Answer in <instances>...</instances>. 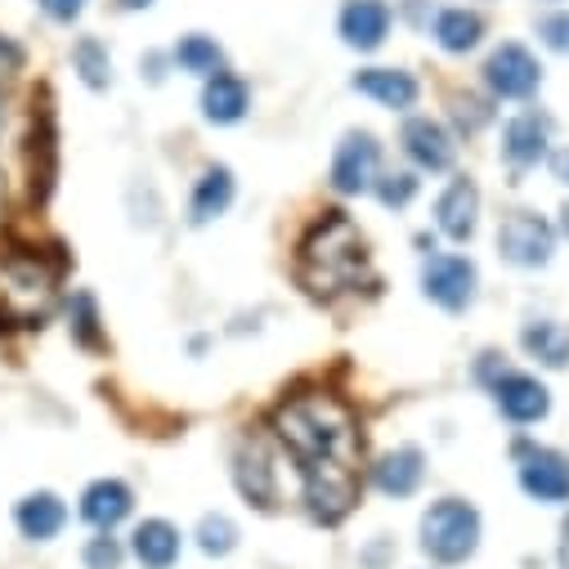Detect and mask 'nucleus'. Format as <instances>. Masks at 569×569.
<instances>
[{"label": "nucleus", "instance_id": "nucleus-1", "mask_svg": "<svg viewBox=\"0 0 569 569\" xmlns=\"http://www.w3.org/2000/svg\"><path fill=\"white\" fill-rule=\"evenodd\" d=\"M273 431L301 467L306 507L315 520L337 525L359 502V421L337 395H297L278 408Z\"/></svg>", "mask_w": 569, "mask_h": 569}, {"label": "nucleus", "instance_id": "nucleus-2", "mask_svg": "<svg viewBox=\"0 0 569 569\" xmlns=\"http://www.w3.org/2000/svg\"><path fill=\"white\" fill-rule=\"evenodd\" d=\"M368 278V242L346 216H323L301 242V282L315 297L350 292Z\"/></svg>", "mask_w": 569, "mask_h": 569}, {"label": "nucleus", "instance_id": "nucleus-3", "mask_svg": "<svg viewBox=\"0 0 569 569\" xmlns=\"http://www.w3.org/2000/svg\"><path fill=\"white\" fill-rule=\"evenodd\" d=\"M480 511L467 498H436L421 511V551L436 565H467L480 551Z\"/></svg>", "mask_w": 569, "mask_h": 569}, {"label": "nucleus", "instance_id": "nucleus-4", "mask_svg": "<svg viewBox=\"0 0 569 569\" xmlns=\"http://www.w3.org/2000/svg\"><path fill=\"white\" fill-rule=\"evenodd\" d=\"M54 297V273L41 256H6L0 260V319L37 323L46 319Z\"/></svg>", "mask_w": 569, "mask_h": 569}, {"label": "nucleus", "instance_id": "nucleus-5", "mask_svg": "<svg viewBox=\"0 0 569 569\" xmlns=\"http://www.w3.org/2000/svg\"><path fill=\"white\" fill-rule=\"evenodd\" d=\"M421 292L445 315H462V310L476 306L480 269H476V260H467L458 251H431L421 260Z\"/></svg>", "mask_w": 569, "mask_h": 569}, {"label": "nucleus", "instance_id": "nucleus-6", "mask_svg": "<svg viewBox=\"0 0 569 569\" xmlns=\"http://www.w3.org/2000/svg\"><path fill=\"white\" fill-rule=\"evenodd\" d=\"M377 176H381V144H377V134L372 130H346L337 153H332L328 184L341 198H359V193H372Z\"/></svg>", "mask_w": 569, "mask_h": 569}, {"label": "nucleus", "instance_id": "nucleus-7", "mask_svg": "<svg viewBox=\"0 0 569 569\" xmlns=\"http://www.w3.org/2000/svg\"><path fill=\"white\" fill-rule=\"evenodd\" d=\"M480 77H485V86H489L493 99L525 103V99H533L538 86H542V63H538L520 41H502V46L485 59Z\"/></svg>", "mask_w": 569, "mask_h": 569}, {"label": "nucleus", "instance_id": "nucleus-8", "mask_svg": "<svg viewBox=\"0 0 569 569\" xmlns=\"http://www.w3.org/2000/svg\"><path fill=\"white\" fill-rule=\"evenodd\" d=\"M399 149L417 171L445 176L458 162V134L440 117H408L399 130Z\"/></svg>", "mask_w": 569, "mask_h": 569}, {"label": "nucleus", "instance_id": "nucleus-9", "mask_svg": "<svg viewBox=\"0 0 569 569\" xmlns=\"http://www.w3.org/2000/svg\"><path fill=\"white\" fill-rule=\"evenodd\" d=\"M556 251V229L533 211H511L498 224V256L516 269H542Z\"/></svg>", "mask_w": 569, "mask_h": 569}, {"label": "nucleus", "instance_id": "nucleus-10", "mask_svg": "<svg viewBox=\"0 0 569 569\" xmlns=\"http://www.w3.org/2000/svg\"><path fill=\"white\" fill-rule=\"evenodd\" d=\"M516 476L533 502H547V507L569 502V458L565 453L538 449V445H516Z\"/></svg>", "mask_w": 569, "mask_h": 569}, {"label": "nucleus", "instance_id": "nucleus-11", "mask_svg": "<svg viewBox=\"0 0 569 569\" xmlns=\"http://www.w3.org/2000/svg\"><path fill=\"white\" fill-rule=\"evenodd\" d=\"M390 28H395L390 0H346L341 14H337L341 41L350 50H359V54H377L390 41Z\"/></svg>", "mask_w": 569, "mask_h": 569}, {"label": "nucleus", "instance_id": "nucleus-12", "mask_svg": "<svg viewBox=\"0 0 569 569\" xmlns=\"http://www.w3.org/2000/svg\"><path fill=\"white\" fill-rule=\"evenodd\" d=\"M551 158V121L542 112H516L502 126V162L516 171H533Z\"/></svg>", "mask_w": 569, "mask_h": 569}, {"label": "nucleus", "instance_id": "nucleus-13", "mask_svg": "<svg viewBox=\"0 0 569 569\" xmlns=\"http://www.w3.org/2000/svg\"><path fill=\"white\" fill-rule=\"evenodd\" d=\"M493 403L511 426H533L551 412V395L533 372H502L493 381Z\"/></svg>", "mask_w": 569, "mask_h": 569}, {"label": "nucleus", "instance_id": "nucleus-14", "mask_svg": "<svg viewBox=\"0 0 569 569\" xmlns=\"http://www.w3.org/2000/svg\"><path fill=\"white\" fill-rule=\"evenodd\" d=\"M436 229L449 242H471L476 238V229H480V189H476V180H467V176L449 180V189L436 198Z\"/></svg>", "mask_w": 569, "mask_h": 569}, {"label": "nucleus", "instance_id": "nucleus-15", "mask_svg": "<svg viewBox=\"0 0 569 569\" xmlns=\"http://www.w3.org/2000/svg\"><path fill=\"white\" fill-rule=\"evenodd\" d=\"M350 86H355L363 99H372V103H381V108H390V112H408V108H417V99H421L417 77L403 72V68H359Z\"/></svg>", "mask_w": 569, "mask_h": 569}, {"label": "nucleus", "instance_id": "nucleus-16", "mask_svg": "<svg viewBox=\"0 0 569 569\" xmlns=\"http://www.w3.org/2000/svg\"><path fill=\"white\" fill-rule=\"evenodd\" d=\"M130 511H134V493L117 476H103V480L86 485V493H81V520L103 533H112L121 520H130Z\"/></svg>", "mask_w": 569, "mask_h": 569}, {"label": "nucleus", "instance_id": "nucleus-17", "mask_svg": "<svg viewBox=\"0 0 569 569\" xmlns=\"http://www.w3.org/2000/svg\"><path fill=\"white\" fill-rule=\"evenodd\" d=\"M247 108H251V90H247V81L238 72L220 68V72H211L202 81V117L211 126H238L247 117Z\"/></svg>", "mask_w": 569, "mask_h": 569}, {"label": "nucleus", "instance_id": "nucleus-18", "mask_svg": "<svg viewBox=\"0 0 569 569\" xmlns=\"http://www.w3.org/2000/svg\"><path fill=\"white\" fill-rule=\"evenodd\" d=\"M426 480V453L417 445H399L390 453L377 458L372 467V485L386 493V498H412Z\"/></svg>", "mask_w": 569, "mask_h": 569}, {"label": "nucleus", "instance_id": "nucleus-19", "mask_svg": "<svg viewBox=\"0 0 569 569\" xmlns=\"http://www.w3.org/2000/svg\"><path fill=\"white\" fill-rule=\"evenodd\" d=\"M180 551H184V538H180V529H176L171 520H162V516L139 520L134 533H130V556L144 565V569H176Z\"/></svg>", "mask_w": 569, "mask_h": 569}, {"label": "nucleus", "instance_id": "nucleus-20", "mask_svg": "<svg viewBox=\"0 0 569 569\" xmlns=\"http://www.w3.org/2000/svg\"><path fill=\"white\" fill-rule=\"evenodd\" d=\"M431 41L445 54H471L485 41V14L480 10H467V6H445L431 19Z\"/></svg>", "mask_w": 569, "mask_h": 569}, {"label": "nucleus", "instance_id": "nucleus-21", "mask_svg": "<svg viewBox=\"0 0 569 569\" xmlns=\"http://www.w3.org/2000/svg\"><path fill=\"white\" fill-rule=\"evenodd\" d=\"M233 480L242 489V498H251L256 507H269L273 493H278V471H273V458L264 449V440H247L233 458Z\"/></svg>", "mask_w": 569, "mask_h": 569}, {"label": "nucleus", "instance_id": "nucleus-22", "mask_svg": "<svg viewBox=\"0 0 569 569\" xmlns=\"http://www.w3.org/2000/svg\"><path fill=\"white\" fill-rule=\"evenodd\" d=\"M14 525H19V533L32 538V542H50V538H59L63 525H68V502H63L54 489H37V493H28V498L14 507Z\"/></svg>", "mask_w": 569, "mask_h": 569}, {"label": "nucleus", "instance_id": "nucleus-23", "mask_svg": "<svg viewBox=\"0 0 569 569\" xmlns=\"http://www.w3.org/2000/svg\"><path fill=\"white\" fill-rule=\"evenodd\" d=\"M233 193H238V180L229 167H207L189 193V224H211L220 220L229 207H233Z\"/></svg>", "mask_w": 569, "mask_h": 569}, {"label": "nucleus", "instance_id": "nucleus-24", "mask_svg": "<svg viewBox=\"0 0 569 569\" xmlns=\"http://www.w3.org/2000/svg\"><path fill=\"white\" fill-rule=\"evenodd\" d=\"M520 346L529 359H538L542 368H565L569 363V328L556 319H533L520 332Z\"/></svg>", "mask_w": 569, "mask_h": 569}, {"label": "nucleus", "instance_id": "nucleus-25", "mask_svg": "<svg viewBox=\"0 0 569 569\" xmlns=\"http://www.w3.org/2000/svg\"><path fill=\"white\" fill-rule=\"evenodd\" d=\"M171 63H176V72H189V77H202V81H207L211 72L224 68V50H220L216 37H207V32H189V37L176 41Z\"/></svg>", "mask_w": 569, "mask_h": 569}, {"label": "nucleus", "instance_id": "nucleus-26", "mask_svg": "<svg viewBox=\"0 0 569 569\" xmlns=\"http://www.w3.org/2000/svg\"><path fill=\"white\" fill-rule=\"evenodd\" d=\"M72 72L81 77V86L90 90H108L112 86V54L99 37H77L72 46Z\"/></svg>", "mask_w": 569, "mask_h": 569}, {"label": "nucleus", "instance_id": "nucleus-27", "mask_svg": "<svg viewBox=\"0 0 569 569\" xmlns=\"http://www.w3.org/2000/svg\"><path fill=\"white\" fill-rule=\"evenodd\" d=\"M68 328H72V341L86 346V350H99L103 346V332H99V310H94V297L90 292H77L72 306H68Z\"/></svg>", "mask_w": 569, "mask_h": 569}, {"label": "nucleus", "instance_id": "nucleus-28", "mask_svg": "<svg viewBox=\"0 0 569 569\" xmlns=\"http://www.w3.org/2000/svg\"><path fill=\"white\" fill-rule=\"evenodd\" d=\"M198 547H202L207 556L224 560V556L238 547V525H233L229 516H220V511L202 516V520H198Z\"/></svg>", "mask_w": 569, "mask_h": 569}, {"label": "nucleus", "instance_id": "nucleus-29", "mask_svg": "<svg viewBox=\"0 0 569 569\" xmlns=\"http://www.w3.org/2000/svg\"><path fill=\"white\" fill-rule=\"evenodd\" d=\"M417 189H421V180H417L412 171H381V176H377V184H372L377 202H381V207H390V211H403V207L417 198Z\"/></svg>", "mask_w": 569, "mask_h": 569}, {"label": "nucleus", "instance_id": "nucleus-30", "mask_svg": "<svg viewBox=\"0 0 569 569\" xmlns=\"http://www.w3.org/2000/svg\"><path fill=\"white\" fill-rule=\"evenodd\" d=\"M81 560H86V569H121V560H126V547H121L112 533H103V529H99V533L86 542Z\"/></svg>", "mask_w": 569, "mask_h": 569}, {"label": "nucleus", "instance_id": "nucleus-31", "mask_svg": "<svg viewBox=\"0 0 569 569\" xmlns=\"http://www.w3.org/2000/svg\"><path fill=\"white\" fill-rule=\"evenodd\" d=\"M538 41L551 54H569V10H551L538 19Z\"/></svg>", "mask_w": 569, "mask_h": 569}, {"label": "nucleus", "instance_id": "nucleus-32", "mask_svg": "<svg viewBox=\"0 0 569 569\" xmlns=\"http://www.w3.org/2000/svg\"><path fill=\"white\" fill-rule=\"evenodd\" d=\"M90 0H37V10L54 23V28H72L81 14H86Z\"/></svg>", "mask_w": 569, "mask_h": 569}, {"label": "nucleus", "instance_id": "nucleus-33", "mask_svg": "<svg viewBox=\"0 0 569 569\" xmlns=\"http://www.w3.org/2000/svg\"><path fill=\"white\" fill-rule=\"evenodd\" d=\"M23 63H28V50H23L14 37L0 32V77H14V72H23Z\"/></svg>", "mask_w": 569, "mask_h": 569}, {"label": "nucleus", "instance_id": "nucleus-34", "mask_svg": "<svg viewBox=\"0 0 569 569\" xmlns=\"http://www.w3.org/2000/svg\"><path fill=\"white\" fill-rule=\"evenodd\" d=\"M551 171H556L560 184H569V149L565 153H551Z\"/></svg>", "mask_w": 569, "mask_h": 569}, {"label": "nucleus", "instance_id": "nucleus-35", "mask_svg": "<svg viewBox=\"0 0 569 569\" xmlns=\"http://www.w3.org/2000/svg\"><path fill=\"white\" fill-rule=\"evenodd\" d=\"M117 6H121V10H153L158 0H117Z\"/></svg>", "mask_w": 569, "mask_h": 569}, {"label": "nucleus", "instance_id": "nucleus-36", "mask_svg": "<svg viewBox=\"0 0 569 569\" xmlns=\"http://www.w3.org/2000/svg\"><path fill=\"white\" fill-rule=\"evenodd\" d=\"M560 233H565V238H569V202H565V207H560Z\"/></svg>", "mask_w": 569, "mask_h": 569}, {"label": "nucleus", "instance_id": "nucleus-37", "mask_svg": "<svg viewBox=\"0 0 569 569\" xmlns=\"http://www.w3.org/2000/svg\"><path fill=\"white\" fill-rule=\"evenodd\" d=\"M565 565H569V520H565Z\"/></svg>", "mask_w": 569, "mask_h": 569}, {"label": "nucleus", "instance_id": "nucleus-38", "mask_svg": "<svg viewBox=\"0 0 569 569\" xmlns=\"http://www.w3.org/2000/svg\"><path fill=\"white\" fill-rule=\"evenodd\" d=\"M0 126H6V94H0Z\"/></svg>", "mask_w": 569, "mask_h": 569}, {"label": "nucleus", "instance_id": "nucleus-39", "mask_svg": "<svg viewBox=\"0 0 569 569\" xmlns=\"http://www.w3.org/2000/svg\"><path fill=\"white\" fill-rule=\"evenodd\" d=\"M0 211H6V184H0Z\"/></svg>", "mask_w": 569, "mask_h": 569}, {"label": "nucleus", "instance_id": "nucleus-40", "mask_svg": "<svg viewBox=\"0 0 569 569\" xmlns=\"http://www.w3.org/2000/svg\"><path fill=\"white\" fill-rule=\"evenodd\" d=\"M551 6H560V0H551Z\"/></svg>", "mask_w": 569, "mask_h": 569}]
</instances>
